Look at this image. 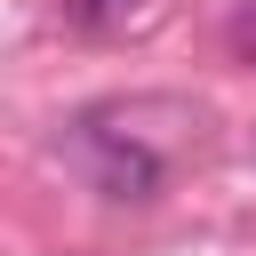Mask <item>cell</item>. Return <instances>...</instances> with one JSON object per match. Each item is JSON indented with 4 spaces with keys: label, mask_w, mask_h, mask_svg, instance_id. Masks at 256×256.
<instances>
[{
    "label": "cell",
    "mask_w": 256,
    "mask_h": 256,
    "mask_svg": "<svg viewBox=\"0 0 256 256\" xmlns=\"http://www.w3.org/2000/svg\"><path fill=\"white\" fill-rule=\"evenodd\" d=\"M72 152L88 160V184H96L104 200H120V208H128V200L144 208V200H160V184H168V160H160L144 136L104 128L96 112H88V120H72Z\"/></svg>",
    "instance_id": "6da1fadb"
},
{
    "label": "cell",
    "mask_w": 256,
    "mask_h": 256,
    "mask_svg": "<svg viewBox=\"0 0 256 256\" xmlns=\"http://www.w3.org/2000/svg\"><path fill=\"white\" fill-rule=\"evenodd\" d=\"M144 0H56V16L72 24V32H112V24H128Z\"/></svg>",
    "instance_id": "7a4b0ae2"
}]
</instances>
